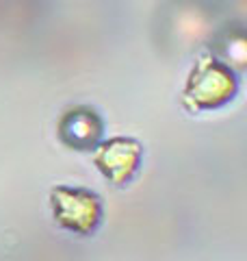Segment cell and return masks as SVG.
Returning a JSON list of instances; mask_svg holds the SVG:
<instances>
[{"instance_id": "cell-1", "label": "cell", "mask_w": 247, "mask_h": 261, "mask_svg": "<svg viewBox=\"0 0 247 261\" xmlns=\"http://www.w3.org/2000/svg\"><path fill=\"white\" fill-rule=\"evenodd\" d=\"M236 92V81L228 65L217 59L195 63L184 87V100L193 109H215L228 102Z\"/></svg>"}, {"instance_id": "cell-2", "label": "cell", "mask_w": 247, "mask_h": 261, "mask_svg": "<svg viewBox=\"0 0 247 261\" xmlns=\"http://www.w3.org/2000/svg\"><path fill=\"white\" fill-rule=\"evenodd\" d=\"M50 205L54 220L63 228L74 233H91L100 222L102 205L94 192L80 190V187H54L50 194Z\"/></svg>"}, {"instance_id": "cell-3", "label": "cell", "mask_w": 247, "mask_h": 261, "mask_svg": "<svg viewBox=\"0 0 247 261\" xmlns=\"http://www.w3.org/2000/svg\"><path fill=\"white\" fill-rule=\"evenodd\" d=\"M139 161H141V146L126 137H113L96 152L98 170L115 185L130 181L139 168Z\"/></svg>"}, {"instance_id": "cell-4", "label": "cell", "mask_w": 247, "mask_h": 261, "mask_svg": "<svg viewBox=\"0 0 247 261\" xmlns=\"http://www.w3.org/2000/svg\"><path fill=\"white\" fill-rule=\"evenodd\" d=\"M61 137L65 144L74 146V148L87 150L98 142L102 133V124L98 116L89 109H72L61 120Z\"/></svg>"}]
</instances>
